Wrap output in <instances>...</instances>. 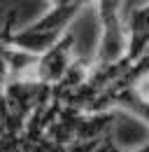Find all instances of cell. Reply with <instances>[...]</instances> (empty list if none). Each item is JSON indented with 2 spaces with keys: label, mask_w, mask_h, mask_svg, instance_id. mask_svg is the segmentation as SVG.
Masks as SVG:
<instances>
[{
  "label": "cell",
  "mask_w": 149,
  "mask_h": 152,
  "mask_svg": "<svg viewBox=\"0 0 149 152\" xmlns=\"http://www.w3.org/2000/svg\"><path fill=\"white\" fill-rule=\"evenodd\" d=\"M74 42L77 35L74 33H63L61 40L56 42L49 52H44L42 56H37V66H35V82L37 84H44V87H51L65 77L68 68L72 66L74 56Z\"/></svg>",
  "instance_id": "obj_1"
},
{
  "label": "cell",
  "mask_w": 149,
  "mask_h": 152,
  "mask_svg": "<svg viewBox=\"0 0 149 152\" xmlns=\"http://www.w3.org/2000/svg\"><path fill=\"white\" fill-rule=\"evenodd\" d=\"M84 5L82 2H54L42 17L33 23H28L26 28L30 31H37V33H65L70 21L77 17V12L82 10Z\"/></svg>",
  "instance_id": "obj_2"
}]
</instances>
